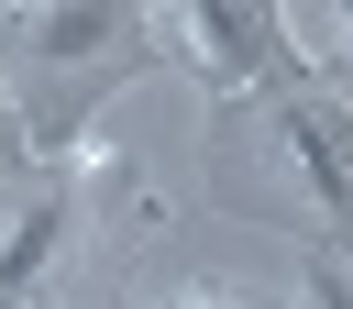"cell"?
Here are the masks:
<instances>
[{
	"mask_svg": "<svg viewBox=\"0 0 353 309\" xmlns=\"http://www.w3.org/2000/svg\"><path fill=\"white\" fill-rule=\"evenodd\" d=\"M143 66H154L143 11H0V110L44 154L77 143V121Z\"/></svg>",
	"mask_w": 353,
	"mask_h": 309,
	"instance_id": "1",
	"label": "cell"
},
{
	"mask_svg": "<svg viewBox=\"0 0 353 309\" xmlns=\"http://www.w3.org/2000/svg\"><path fill=\"white\" fill-rule=\"evenodd\" d=\"M176 44L210 66V88H254L265 66H298L287 55V11H254V0H199L176 22Z\"/></svg>",
	"mask_w": 353,
	"mask_h": 309,
	"instance_id": "2",
	"label": "cell"
},
{
	"mask_svg": "<svg viewBox=\"0 0 353 309\" xmlns=\"http://www.w3.org/2000/svg\"><path fill=\"white\" fill-rule=\"evenodd\" d=\"M298 154H309L320 199H331V210H353V121H342V110H320V99H298Z\"/></svg>",
	"mask_w": 353,
	"mask_h": 309,
	"instance_id": "3",
	"label": "cell"
},
{
	"mask_svg": "<svg viewBox=\"0 0 353 309\" xmlns=\"http://www.w3.org/2000/svg\"><path fill=\"white\" fill-rule=\"evenodd\" d=\"M44 243H55V199H33V221H22L11 243H0V309H11L22 287H33V265H44Z\"/></svg>",
	"mask_w": 353,
	"mask_h": 309,
	"instance_id": "4",
	"label": "cell"
},
{
	"mask_svg": "<svg viewBox=\"0 0 353 309\" xmlns=\"http://www.w3.org/2000/svg\"><path fill=\"white\" fill-rule=\"evenodd\" d=\"M309 309H353V276L342 265H309Z\"/></svg>",
	"mask_w": 353,
	"mask_h": 309,
	"instance_id": "5",
	"label": "cell"
},
{
	"mask_svg": "<svg viewBox=\"0 0 353 309\" xmlns=\"http://www.w3.org/2000/svg\"><path fill=\"white\" fill-rule=\"evenodd\" d=\"M11 143H22V132H11V110H0V154H11Z\"/></svg>",
	"mask_w": 353,
	"mask_h": 309,
	"instance_id": "6",
	"label": "cell"
},
{
	"mask_svg": "<svg viewBox=\"0 0 353 309\" xmlns=\"http://www.w3.org/2000/svg\"><path fill=\"white\" fill-rule=\"evenodd\" d=\"M342 33H353V11H342Z\"/></svg>",
	"mask_w": 353,
	"mask_h": 309,
	"instance_id": "7",
	"label": "cell"
}]
</instances>
